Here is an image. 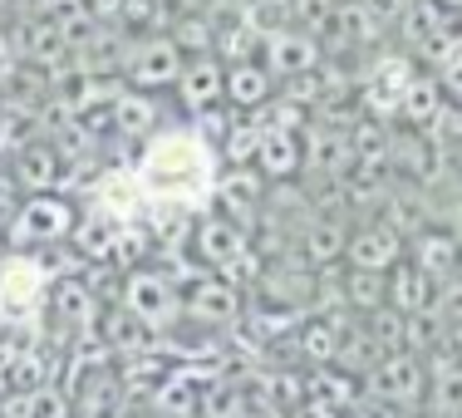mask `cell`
Returning <instances> with one entry per match:
<instances>
[{
	"label": "cell",
	"instance_id": "5bb4252c",
	"mask_svg": "<svg viewBox=\"0 0 462 418\" xmlns=\"http://www.w3.org/2000/svg\"><path fill=\"white\" fill-rule=\"evenodd\" d=\"M60 172H64V153L54 148V143H20V148L10 153V182L25 197L30 192H54Z\"/></svg>",
	"mask_w": 462,
	"mask_h": 418
},
{
	"label": "cell",
	"instance_id": "4316f807",
	"mask_svg": "<svg viewBox=\"0 0 462 418\" xmlns=\"http://www.w3.org/2000/svg\"><path fill=\"white\" fill-rule=\"evenodd\" d=\"M162 5H168V0H162Z\"/></svg>",
	"mask_w": 462,
	"mask_h": 418
},
{
	"label": "cell",
	"instance_id": "7a4b0ae2",
	"mask_svg": "<svg viewBox=\"0 0 462 418\" xmlns=\"http://www.w3.org/2000/svg\"><path fill=\"white\" fill-rule=\"evenodd\" d=\"M74 222H79L74 202H64V197H54V192H30L25 202L15 207V217H10V241H15V251L60 246V241L74 237Z\"/></svg>",
	"mask_w": 462,
	"mask_h": 418
},
{
	"label": "cell",
	"instance_id": "52a82bcc",
	"mask_svg": "<svg viewBox=\"0 0 462 418\" xmlns=\"http://www.w3.org/2000/svg\"><path fill=\"white\" fill-rule=\"evenodd\" d=\"M241 311H246V301H241L236 281L217 276V271L192 276L182 291V320H192V325H236Z\"/></svg>",
	"mask_w": 462,
	"mask_h": 418
},
{
	"label": "cell",
	"instance_id": "9c48e42d",
	"mask_svg": "<svg viewBox=\"0 0 462 418\" xmlns=\"http://www.w3.org/2000/svg\"><path fill=\"white\" fill-rule=\"evenodd\" d=\"M409 256V241L403 232L389 222V217H369V222L349 227V246H345V261L355 271H389Z\"/></svg>",
	"mask_w": 462,
	"mask_h": 418
},
{
	"label": "cell",
	"instance_id": "44dd1931",
	"mask_svg": "<svg viewBox=\"0 0 462 418\" xmlns=\"http://www.w3.org/2000/svg\"><path fill=\"white\" fill-rule=\"evenodd\" d=\"M168 35L178 40V50L187 54V60H197V54H217V20L207 15L202 5L182 10V15L168 25Z\"/></svg>",
	"mask_w": 462,
	"mask_h": 418
},
{
	"label": "cell",
	"instance_id": "ac0fdd59",
	"mask_svg": "<svg viewBox=\"0 0 462 418\" xmlns=\"http://www.w3.org/2000/svg\"><path fill=\"white\" fill-rule=\"evenodd\" d=\"M118 241H124V222H118L114 212H89V217H79L74 222V237H69V246L79 251L89 266H104V261H114L118 256Z\"/></svg>",
	"mask_w": 462,
	"mask_h": 418
},
{
	"label": "cell",
	"instance_id": "ffe728a7",
	"mask_svg": "<svg viewBox=\"0 0 462 418\" xmlns=\"http://www.w3.org/2000/svg\"><path fill=\"white\" fill-rule=\"evenodd\" d=\"M409 256H413L433 281H448V276H457V271H462V237L443 232V227H433V232L423 227V232H413Z\"/></svg>",
	"mask_w": 462,
	"mask_h": 418
},
{
	"label": "cell",
	"instance_id": "5b68a950",
	"mask_svg": "<svg viewBox=\"0 0 462 418\" xmlns=\"http://www.w3.org/2000/svg\"><path fill=\"white\" fill-rule=\"evenodd\" d=\"M261 60L271 64L276 79H305L325 64V35L305 25H281L271 35H261Z\"/></svg>",
	"mask_w": 462,
	"mask_h": 418
},
{
	"label": "cell",
	"instance_id": "484cf974",
	"mask_svg": "<svg viewBox=\"0 0 462 418\" xmlns=\"http://www.w3.org/2000/svg\"><path fill=\"white\" fill-rule=\"evenodd\" d=\"M0 64H5V35H0Z\"/></svg>",
	"mask_w": 462,
	"mask_h": 418
},
{
	"label": "cell",
	"instance_id": "7c38bea8",
	"mask_svg": "<svg viewBox=\"0 0 462 418\" xmlns=\"http://www.w3.org/2000/svg\"><path fill=\"white\" fill-rule=\"evenodd\" d=\"M251 168H256L266 182H295L305 172V138L300 134H285V128H266V124H261V143H256Z\"/></svg>",
	"mask_w": 462,
	"mask_h": 418
},
{
	"label": "cell",
	"instance_id": "ba28073f",
	"mask_svg": "<svg viewBox=\"0 0 462 418\" xmlns=\"http://www.w3.org/2000/svg\"><path fill=\"white\" fill-rule=\"evenodd\" d=\"M172 94H178V108L192 118H207V114H217V108H226V64L217 60V54L187 60L178 84H172Z\"/></svg>",
	"mask_w": 462,
	"mask_h": 418
},
{
	"label": "cell",
	"instance_id": "277c9868",
	"mask_svg": "<svg viewBox=\"0 0 462 418\" xmlns=\"http://www.w3.org/2000/svg\"><path fill=\"white\" fill-rule=\"evenodd\" d=\"M187 251L197 256L202 271H217V276H222V271H241L251 261V237H246V227L231 222L226 212H207V217H197Z\"/></svg>",
	"mask_w": 462,
	"mask_h": 418
},
{
	"label": "cell",
	"instance_id": "7402d4cb",
	"mask_svg": "<svg viewBox=\"0 0 462 418\" xmlns=\"http://www.w3.org/2000/svg\"><path fill=\"white\" fill-rule=\"evenodd\" d=\"M256 143H261L256 114H236V118H226V134H222V143H217V158H222L226 168H246V163L256 158Z\"/></svg>",
	"mask_w": 462,
	"mask_h": 418
},
{
	"label": "cell",
	"instance_id": "603a6c76",
	"mask_svg": "<svg viewBox=\"0 0 462 418\" xmlns=\"http://www.w3.org/2000/svg\"><path fill=\"white\" fill-rule=\"evenodd\" d=\"M104 339L114 345V355H143L148 339H152V325L138 320V315L124 305V311H108L104 315Z\"/></svg>",
	"mask_w": 462,
	"mask_h": 418
},
{
	"label": "cell",
	"instance_id": "cb8c5ba5",
	"mask_svg": "<svg viewBox=\"0 0 462 418\" xmlns=\"http://www.w3.org/2000/svg\"><path fill=\"white\" fill-rule=\"evenodd\" d=\"M339 320H325V315H310V320L295 325V345H300L305 359H315V365H329L339 349Z\"/></svg>",
	"mask_w": 462,
	"mask_h": 418
},
{
	"label": "cell",
	"instance_id": "3957f363",
	"mask_svg": "<svg viewBox=\"0 0 462 418\" xmlns=\"http://www.w3.org/2000/svg\"><path fill=\"white\" fill-rule=\"evenodd\" d=\"M182 64H187V54L178 50V40L168 30H148V35L134 40V50L124 60V84L143 94H168L178 84Z\"/></svg>",
	"mask_w": 462,
	"mask_h": 418
},
{
	"label": "cell",
	"instance_id": "e0dca14e",
	"mask_svg": "<svg viewBox=\"0 0 462 418\" xmlns=\"http://www.w3.org/2000/svg\"><path fill=\"white\" fill-rule=\"evenodd\" d=\"M443 108H448V89H443V79H438V70H413L409 89H403V98H399V118L409 128H423L428 134Z\"/></svg>",
	"mask_w": 462,
	"mask_h": 418
},
{
	"label": "cell",
	"instance_id": "8fae6325",
	"mask_svg": "<svg viewBox=\"0 0 462 418\" xmlns=\"http://www.w3.org/2000/svg\"><path fill=\"white\" fill-rule=\"evenodd\" d=\"M276 94H281V79L271 74V64L261 54L226 64V108L231 114H261Z\"/></svg>",
	"mask_w": 462,
	"mask_h": 418
},
{
	"label": "cell",
	"instance_id": "d4e9b609",
	"mask_svg": "<svg viewBox=\"0 0 462 418\" xmlns=\"http://www.w3.org/2000/svg\"><path fill=\"white\" fill-rule=\"evenodd\" d=\"M50 315H60L64 325H84L89 315H98V305H94V295H89V285H84V281L60 276V281H54V305H50Z\"/></svg>",
	"mask_w": 462,
	"mask_h": 418
},
{
	"label": "cell",
	"instance_id": "30bf717a",
	"mask_svg": "<svg viewBox=\"0 0 462 418\" xmlns=\"http://www.w3.org/2000/svg\"><path fill=\"white\" fill-rule=\"evenodd\" d=\"M40 281H45V271H40V261L25 256V251L0 261V320H25V315H35Z\"/></svg>",
	"mask_w": 462,
	"mask_h": 418
},
{
	"label": "cell",
	"instance_id": "9a60e30c",
	"mask_svg": "<svg viewBox=\"0 0 462 418\" xmlns=\"http://www.w3.org/2000/svg\"><path fill=\"white\" fill-rule=\"evenodd\" d=\"M108 124H114L118 138H152L162 128V104L158 94H143V89H114L108 98Z\"/></svg>",
	"mask_w": 462,
	"mask_h": 418
},
{
	"label": "cell",
	"instance_id": "8992f818",
	"mask_svg": "<svg viewBox=\"0 0 462 418\" xmlns=\"http://www.w3.org/2000/svg\"><path fill=\"white\" fill-rule=\"evenodd\" d=\"M124 305L138 315V320H148L152 330L182 320V291H178V281H172L168 271H158V266L128 271V281H124Z\"/></svg>",
	"mask_w": 462,
	"mask_h": 418
},
{
	"label": "cell",
	"instance_id": "2e32d148",
	"mask_svg": "<svg viewBox=\"0 0 462 418\" xmlns=\"http://www.w3.org/2000/svg\"><path fill=\"white\" fill-rule=\"evenodd\" d=\"M261 192H266V178H261L251 163H246V168H231L226 182L212 187L217 212H226L231 222H241V227H246L251 217H261V207H266V197H261Z\"/></svg>",
	"mask_w": 462,
	"mask_h": 418
},
{
	"label": "cell",
	"instance_id": "6da1fadb",
	"mask_svg": "<svg viewBox=\"0 0 462 418\" xmlns=\"http://www.w3.org/2000/svg\"><path fill=\"white\" fill-rule=\"evenodd\" d=\"M143 202H202L217 187V148L192 128H158L134 172Z\"/></svg>",
	"mask_w": 462,
	"mask_h": 418
},
{
	"label": "cell",
	"instance_id": "d6986e66",
	"mask_svg": "<svg viewBox=\"0 0 462 418\" xmlns=\"http://www.w3.org/2000/svg\"><path fill=\"white\" fill-rule=\"evenodd\" d=\"M433 295H438V281L428 276L413 256H403L399 266H389V305L399 315H428Z\"/></svg>",
	"mask_w": 462,
	"mask_h": 418
},
{
	"label": "cell",
	"instance_id": "4fadbf2b",
	"mask_svg": "<svg viewBox=\"0 0 462 418\" xmlns=\"http://www.w3.org/2000/svg\"><path fill=\"white\" fill-rule=\"evenodd\" d=\"M369 384L379 389L383 404H413L418 394L428 389V374H423V359H418L413 349H393V355H383L379 365H374Z\"/></svg>",
	"mask_w": 462,
	"mask_h": 418
}]
</instances>
